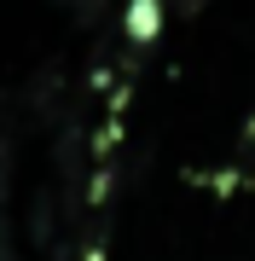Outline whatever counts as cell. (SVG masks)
Listing matches in <instances>:
<instances>
[{
	"label": "cell",
	"instance_id": "1",
	"mask_svg": "<svg viewBox=\"0 0 255 261\" xmlns=\"http://www.w3.org/2000/svg\"><path fill=\"white\" fill-rule=\"evenodd\" d=\"M186 186H203V192H215V197L249 192V163H232V168H186Z\"/></svg>",
	"mask_w": 255,
	"mask_h": 261
},
{
	"label": "cell",
	"instance_id": "2",
	"mask_svg": "<svg viewBox=\"0 0 255 261\" xmlns=\"http://www.w3.org/2000/svg\"><path fill=\"white\" fill-rule=\"evenodd\" d=\"M128 41H133V47H151V41H157V0H133V12H128Z\"/></svg>",
	"mask_w": 255,
	"mask_h": 261
},
{
	"label": "cell",
	"instance_id": "3",
	"mask_svg": "<svg viewBox=\"0 0 255 261\" xmlns=\"http://www.w3.org/2000/svg\"><path fill=\"white\" fill-rule=\"evenodd\" d=\"M29 232H35V244H47L52 250V192H35V203H29Z\"/></svg>",
	"mask_w": 255,
	"mask_h": 261
},
{
	"label": "cell",
	"instance_id": "4",
	"mask_svg": "<svg viewBox=\"0 0 255 261\" xmlns=\"http://www.w3.org/2000/svg\"><path fill=\"white\" fill-rule=\"evenodd\" d=\"M116 145H122V122H104L93 140V157H116Z\"/></svg>",
	"mask_w": 255,
	"mask_h": 261
},
{
	"label": "cell",
	"instance_id": "5",
	"mask_svg": "<svg viewBox=\"0 0 255 261\" xmlns=\"http://www.w3.org/2000/svg\"><path fill=\"white\" fill-rule=\"evenodd\" d=\"M238 145H244V151H255V111L244 116V128H238Z\"/></svg>",
	"mask_w": 255,
	"mask_h": 261
},
{
	"label": "cell",
	"instance_id": "6",
	"mask_svg": "<svg viewBox=\"0 0 255 261\" xmlns=\"http://www.w3.org/2000/svg\"><path fill=\"white\" fill-rule=\"evenodd\" d=\"M209 0H174V12H203Z\"/></svg>",
	"mask_w": 255,
	"mask_h": 261
},
{
	"label": "cell",
	"instance_id": "7",
	"mask_svg": "<svg viewBox=\"0 0 255 261\" xmlns=\"http://www.w3.org/2000/svg\"><path fill=\"white\" fill-rule=\"evenodd\" d=\"M0 261H18V250H12V244H0Z\"/></svg>",
	"mask_w": 255,
	"mask_h": 261
}]
</instances>
